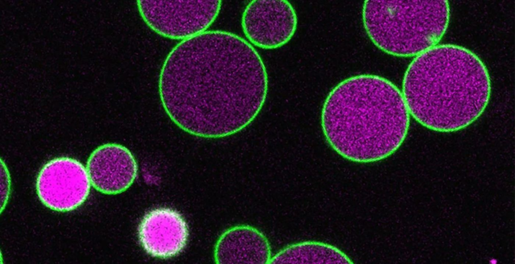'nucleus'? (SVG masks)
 Here are the masks:
<instances>
[{
  "mask_svg": "<svg viewBox=\"0 0 515 264\" xmlns=\"http://www.w3.org/2000/svg\"><path fill=\"white\" fill-rule=\"evenodd\" d=\"M269 78L257 50L233 33L207 30L167 55L158 90L170 120L195 137L218 139L250 125L267 99Z\"/></svg>",
  "mask_w": 515,
  "mask_h": 264,
  "instance_id": "f257e3e1",
  "label": "nucleus"
},
{
  "mask_svg": "<svg viewBox=\"0 0 515 264\" xmlns=\"http://www.w3.org/2000/svg\"><path fill=\"white\" fill-rule=\"evenodd\" d=\"M410 114L401 91L376 75L350 77L329 92L321 126L329 146L347 160L369 163L383 160L404 143Z\"/></svg>",
  "mask_w": 515,
  "mask_h": 264,
  "instance_id": "f03ea898",
  "label": "nucleus"
},
{
  "mask_svg": "<svg viewBox=\"0 0 515 264\" xmlns=\"http://www.w3.org/2000/svg\"><path fill=\"white\" fill-rule=\"evenodd\" d=\"M491 92L481 59L454 44L437 45L415 56L405 72L401 91L410 115L439 133L472 124L485 110Z\"/></svg>",
  "mask_w": 515,
  "mask_h": 264,
  "instance_id": "7ed1b4c3",
  "label": "nucleus"
},
{
  "mask_svg": "<svg viewBox=\"0 0 515 264\" xmlns=\"http://www.w3.org/2000/svg\"><path fill=\"white\" fill-rule=\"evenodd\" d=\"M447 1L364 2L362 20L372 43L394 56H416L438 45L448 27Z\"/></svg>",
  "mask_w": 515,
  "mask_h": 264,
  "instance_id": "20e7f679",
  "label": "nucleus"
},
{
  "mask_svg": "<svg viewBox=\"0 0 515 264\" xmlns=\"http://www.w3.org/2000/svg\"><path fill=\"white\" fill-rule=\"evenodd\" d=\"M143 21L165 38L185 40L207 31L218 17L221 1H137Z\"/></svg>",
  "mask_w": 515,
  "mask_h": 264,
  "instance_id": "39448f33",
  "label": "nucleus"
},
{
  "mask_svg": "<svg viewBox=\"0 0 515 264\" xmlns=\"http://www.w3.org/2000/svg\"><path fill=\"white\" fill-rule=\"evenodd\" d=\"M91 185L82 163L72 158L60 157L43 165L36 179V189L45 206L64 212L75 209L85 201Z\"/></svg>",
  "mask_w": 515,
  "mask_h": 264,
  "instance_id": "423d86ee",
  "label": "nucleus"
},
{
  "mask_svg": "<svg viewBox=\"0 0 515 264\" xmlns=\"http://www.w3.org/2000/svg\"><path fill=\"white\" fill-rule=\"evenodd\" d=\"M298 25L296 11L285 0H254L244 8L241 26L253 47L273 50L287 44L294 36Z\"/></svg>",
  "mask_w": 515,
  "mask_h": 264,
  "instance_id": "0eeeda50",
  "label": "nucleus"
},
{
  "mask_svg": "<svg viewBox=\"0 0 515 264\" xmlns=\"http://www.w3.org/2000/svg\"><path fill=\"white\" fill-rule=\"evenodd\" d=\"M86 169L91 185L108 195L121 193L133 183L138 173L137 161L125 146L114 143L100 145L90 154Z\"/></svg>",
  "mask_w": 515,
  "mask_h": 264,
  "instance_id": "6e6552de",
  "label": "nucleus"
},
{
  "mask_svg": "<svg viewBox=\"0 0 515 264\" xmlns=\"http://www.w3.org/2000/svg\"><path fill=\"white\" fill-rule=\"evenodd\" d=\"M139 242L147 253L159 258L176 255L185 247L188 225L182 215L169 208H159L146 213L138 228Z\"/></svg>",
  "mask_w": 515,
  "mask_h": 264,
  "instance_id": "1a4fd4ad",
  "label": "nucleus"
},
{
  "mask_svg": "<svg viewBox=\"0 0 515 264\" xmlns=\"http://www.w3.org/2000/svg\"><path fill=\"white\" fill-rule=\"evenodd\" d=\"M272 254L270 243L265 234L246 224L225 230L214 249V261L217 264H267Z\"/></svg>",
  "mask_w": 515,
  "mask_h": 264,
  "instance_id": "9d476101",
  "label": "nucleus"
},
{
  "mask_svg": "<svg viewBox=\"0 0 515 264\" xmlns=\"http://www.w3.org/2000/svg\"><path fill=\"white\" fill-rule=\"evenodd\" d=\"M337 247L320 241H304L288 245L272 256L269 263H353Z\"/></svg>",
  "mask_w": 515,
  "mask_h": 264,
  "instance_id": "9b49d317",
  "label": "nucleus"
},
{
  "mask_svg": "<svg viewBox=\"0 0 515 264\" xmlns=\"http://www.w3.org/2000/svg\"><path fill=\"white\" fill-rule=\"evenodd\" d=\"M11 179L9 170L1 159V212L5 208L10 193Z\"/></svg>",
  "mask_w": 515,
  "mask_h": 264,
  "instance_id": "f8f14e48",
  "label": "nucleus"
}]
</instances>
